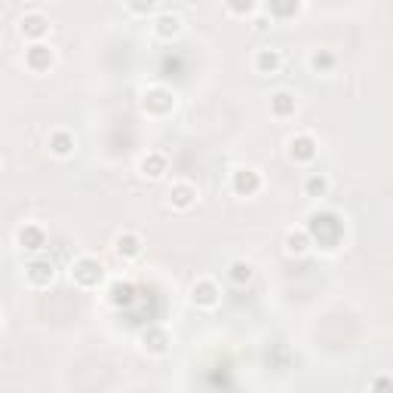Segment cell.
<instances>
[{"mask_svg":"<svg viewBox=\"0 0 393 393\" xmlns=\"http://www.w3.org/2000/svg\"><path fill=\"white\" fill-rule=\"evenodd\" d=\"M157 34H160V37H169V34H179V31H181V19L179 16H175V12H163V16L160 19H157Z\"/></svg>","mask_w":393,"mask_h":393,"instance_id":"obj_18","label":"cell"},{"mask_svg":"<svg viewBox=\"0 0 393 393\" xmlns=\"http://www.w3.org/2000/svg\"><path fill=\"white\" fill-rule=\"evenodd\" d=\"M271 111H273V117H289V114H295V96L286 93V89L273 93L271 96Z\"/></svg>","mask_w":393,"mask_h":393,"instance_id":"obj_15","label":"cell"},{"mask_svg":"<svg viewBox=\"0 0 393 393\" xmlns=\"http://www.w3.org/2000/svg\"><path fill=\"white\" fill-rule=\"evenodd\" d=\"M71 280H74L80 289H96V286L104 280L102 261L93 258V255H80V258L71 265Z\"/></svg>","mask_w":393,"mask_h":393,"instance_id":"obj_1","label":"cell"},{"mask_svg":"<svg viewBox=\"0 0 393 393\" xmlns=\"http://www.w3.org/2000/svg\"><path fill=\"white\" fill-rule=\"evenodd\" d=\"M25 277H28V283L34 286V289H47L52 280H56V267H52V261H47V258H34L25 267Z\"/></svg>","mask_w":393,"mask_h":393,"instance_id":"obj_2","label":"cell"},{"mask_svg":"<svg viewBox=\"0 0 393 393\" xmlns=\"http://www.w3.org/2000/svg\"><path fill=\"white\" fill-rule=\"evenodd\" d=\"M16 237H19V246L28 249V252H41V249L47 246V231H43L41 225H34V221H25Z\"/></svg>","mask_w":393,"mask_h":393,"instance_id":"obj_3","label":"cell"},{"mask_svg":"<svg viewBox=\"0 0 393 393\" xmlns=\"http://www.w3.org/2000/svg\"><path fill=\"white\" fill-rule=\"evenodd\" d=\"M372 393H393V378H375Z\"/></svg>","mask_w":393,"mask_h":393,"instance_id":"obj_20","label":"cell"},{"mask_svg":"<svg viewBox=\"0 0 393 393\" xmlns=\"http://www.w3.org/2000/svg\"><path fill=\"white\" fill-rule=\"evenodd\" d=\"M74 148H77L74 135L65 133V129H56V133L49 135V150L56 157H71V154H74Z\"/></svg>","mask_w":393,"mask_h":393,"instance_id":"obj_14","label":"cell"},{"mask_svg":"<svg viewBox=\"0 0 393 393\" xmlns=\"http://www.w3.org/2000/svg\"><path fill=\"white\" fill-rule=\"evenodd\" d=\"M258 6L255 3H246V6H227V12H255Z\"/></svg>","mask_w":393,"mask_h":393,"instance_id":"obj_21","label":"cell"},{"mask_svg":"<svg viewBox=\"0 0 393 393\" xmlns=\"http://www.w3.org/2000/svg\"><path fill=\"white\" fill-rule=\"evenodd\" d=\"M25 62H28L31 71H43L52 65V49L43 47V43H34V47H28V52H25Z\"/></svg>","mask_w":393,"mask_h":393,"instance_id":"obj_13","label":"cell"},{"mask_svg":"<svg viewBox=\"0 0 393 393\" xmlns=\"http://www.w3.org/2000/svg\"><path fill=\"white\" fill-rule=\"evenodd\" d=\"M218 295H221L218 286H215V280H209V277L196 280L194 289H191V298H194L196 307H215L218 304Z\"/></svg>","mask_w":393,"mask_h":393,"instance_id":"obj_5","label":"cell"},{"mask_svg":"<svg viewBox=\"0 0 393 393\" xmlns=\"http://www.w3.org/2000/svg\"><path fill=\"white\" fill-rule=\"evenodd\" d=\"M258 188H261V179H258L255 169H237V172H234V191H237V194L252 196Z\"/></svg>","mask_w":393,"mask_h":393,"instance_id":"obj_11","label":"cell"},{"mask_svg":"<svg viewBox=\"0 0 393 393\" xmlns=\"http://www.w3.org/2000/svg\"><path fill=\"white\" fill-rule=\"evenodd\" d=\"M307 249H311V237H307L304 231H298V234H289V237H286V252L289 255H304Z\"/></svg>","mask_w":393,"mask_h":393,"instance_id":"obj_19","label":"cell"},{"mask_svg":"<svg viewBox=\"0 0 393 393\" xmlns=\"http://www.w3.org/2000/svg\"><path fill=\"white\" fill-rule=\"evenodd\" d=\"M114 252L120 255L123 261L135 258V255H142V237H139V234H133V231L117 234V237H114Z\"/></svg>","mask_w":393,"mask_h":393,"instance_id":"obj_8","label":"cell"},{"mask_svg":"<svg viewBox=\"0 0 393 393\" xmlns=\"http://www.w3.org/2000/svg\"><path fill=\"white\" fill-rule=\"evenodd\" d=\"M196 188L191 185V181H175L172 188H169V206L172 209H191L196 203Z\"/></svg>","mask_w":393,"mask_h":393,"instance_id":"obj_7","label":"cell"},{"mask_svg":"<svg viewBox=\"0 0 393 393\" xmlns=\"http://www.w3.org/2000/svg\"><path fill=\"white\" fill-rule=\"evenodd\" d=\"M329 188H332V181H329V175H326V172H307L304 175V194L313 196V200L326 196V194H329Z\"/></svg>","mask_w":393,"mask_h":393,"instance_id":"obj_12","label":"cell"},{"mask_svg":"<svg viewBox=\"0 0 393 393\" xmlns=\"http://www.w3.org/2000/svg\"><path fill=\"white\" fill-rule=\"evenodd\" d=\"M252 277H255V267L249 265V261H243V258L231 261L227 271H225V280L231 286H246V283H252Z\"/></svg>","mask_w":393,"mask_h":393,"instance_id":"obj_10","label":"cell"},{"mask_svg":"<svg viewBox=\"0 0 393 393\" xmlns=\"http://www.w3.org/2000/svg\"><path fill=\"white\" fill-rule=\"evenodd\" d=\"M252 68L258 71V74H277V71L283 68V56H280V49L265 47L252 56Z\"/></svg>","mask_w":393,"mask_h":393,"instance_id":"obj_6","label":"cell"},{"mask_svg":"<svg viewBox=\"0 0 393 393\" xmlns=\"http://www.w3.org/2000/svg\"><path fill=\"white\" fill-rule=\"evenodd\" d=\"M139 169L145 179H160L166 172V160H163V154H148V157H142Z\"/></svg>","mask_w":393,"mask_h":393,"instance_id":"obj_16","label":"cell"},{"mask_svg":"<svg viewBox=\"0 0 393 393\" xmlns=\"http://www.w3.org/2000/svg\"><path fill=\"white\" fill-rule=\"evenodd\" d=\"M335 65H338V58H335V52H329V49H317L311 56V68L317 71V74H332Z\"/></svg>","mask_w":393,"mask_h":393,"instance_id":"obj_17","label":"cell"},{"mask_svg":"<svg viewBox=\"0 0 393 393\" xmlns=\"http://www.w3.org/2000/svg\"><path fill=\"white\" fill-rule=\"evenodd\" d=\"M49 31V22H47V16L43 12H25L22 19H19V34L22 37H31V41H41L43 34Z\"/></svg>","mask_w":393,"mask_h":393,"instance_id":"obj_4","label":"cell"},{"mask_svg":"<svg viewBox=\"0 0 393 393\" xmlns=\"http://www.w3.org/2000/svg\"><path fill=\"white\" fill-rule=\"evenodd\" d=\"M289 157L298 163H307L317 157V142L311 139V135H295V139H289Z\"/></svg>","mask_w":393,"mask_h":393,"instance_id":"obj_9","label":"cell"}]
</instances>
